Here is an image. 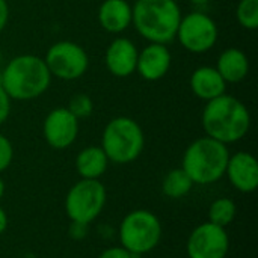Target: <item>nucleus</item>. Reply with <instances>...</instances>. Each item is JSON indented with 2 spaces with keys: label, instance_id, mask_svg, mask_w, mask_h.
<instances>
[{
  "label": "nucleus",
  "instance_id": "nucleus-21",
  "mask_svg": "<svg viewBox=\"0 0 258 258\" xmlns=\"http://www.w3.org/2000/svg\"><path fill=\"white\" fill-rule=\"evenodd\" d=\"M236 15L242 27L255 30L258 27V0H240Z\"/></svg>",
  "mask_w": 258,
  "mask_h": 258
},
{
  "label": "nucleus",
  "instance_id": "nucleus-12",
  "mask_svg": "<svg viewBox=\"0 0 258 258\" xmlns=\"http://www.w3.org/2000/svg\"><path fill=\"white\" fill-rule=\"evenodd\" d=\"M225 175L231 186L242 194H252L258 187L257 159L246 151H239L230 156Z\"/></svg>",
  "mask_w": 258,
  "mask_h": 258
},
{
  "label": "nucleus",
  "instance_id": "nucleus-24",
  "mask_svg": "<svg viewBox=\"0 0 258 258\" xmlns=\"http://www.w3.org/2000/svg\"><path fill=\"white\" fill-rule=\"evenodd\" d=\"M9 113H11V98L5 92L3 86L0 85V125L8 119Z\"/></svg>",
  "mask_w": 258,
  "mask_h": 258
},
{
  "label": "nucleus",
  "instance_id": "nucleus-4",
  "mask_svg": "<svg viewBox=\"0 0 258 258\" xmlns=\"http://www.w3.org/2000/svg\"><path fill=\"white\" fill-rule=\"evenodd\" d=\"M230 151L225 144L209 136L194 141L184 151L181 169L194 184H212L225 175Z\"/></svg>",
  "mask_w": 258,
  "mask_h": 258
},
{
  "label": "nucleus",
  "instance_id": "nucleus-7",
  "mask_svg": "<svg viewBox=\"0 0 258 258\" xmlns=\"http://www.w3.org/2000/svg\"><path fill=\"white\" fill-rule=\"evenodd\" d=\"M107 194L100 180L82 178L65 197V212L71 222L89 225L103 212Z\"/></svg>",
  "mask_w": 258,
  "mask_h": 258
},
{
  "label": "nucleus",
  "instance_id": "nucleus-9",
  "mask_svg": "<svg viewBox=\"0 0 258 258\" xmlns=\"http://www.w3.org/2000/svg\"><path fill=\"white\" fill-rule=\"evenodd\" d=\"M175 36L190 53H206L218 41V26L213 18L204 12H190L181 17Z\"/></svg>",
  "mask_w": 258,
  "mask_h": 258
},
{
  "label": "nucleus",
  "instance_id": "nucleus-29",
  "mask_svg": "<svg viewBox=\"0 0 258 258\" xmlns=\"http://www.w3.org/2000/svg\"><path fill=\"white\" fill-rule=\"evenodd\" d=\"M190 3H194V5H197V6H204V5H207L210 0H189Z\"/></svg>",
  "mask_w": 258,
  "mask_h": 258
},
{
  "label": "nucleus",
  "instance_id": "nucleus-17",
  "mask_svg": "<svg viewBox=\"0 0 258 258\" xmlns=\"http://www.w3.org/2000/svg\"><path fill=\"white\" fill-rule=\"evenodd\" d=\"M218 73L225 80V83L242 82L249 71V60L246 54L239 48H227L218 59Z\"/></svg>",
  "mask_w": 258,
  "mask_h": 258
},
{
  "label": "nucleus",
  "instance_id": "nucleus-20",
  "mask_svg": "<svg viewBox=\"0 0 258 258\" xmlns=\"http://www.w3.org/2000/svg\"><path fill=\"white\" fill-rule=\"evenodd\" d=\"M237 207L230 198H218L212 203L209 209V222L227 228L236 218Z\"/></svg>",
  "mask_w": 258,
  "mask_h": 258
},
{
  "label": "nucleus",
  "instance_id": "nucleus-13",
  "mask_svg": "<svg viewBox=\"0 0 258 258\" xmlns=\"http://www.w3.org/2000/svg\"><path fill=\"white\" fill-rule=\"evenodd\" d=\"M171 51L166 48V45L151 42L141 53H138L136 71L141 74L142 79L148 82H156L166 76L171 68Z\"/></svg>",
  "mask_w": 258,
  "mask_h": 258
},
{
  "label": "nucleus",
  "instance_id": "nucleus-6",
  "mask_svg": "<svg viewBox=\"0 0 258 258\" xmlns=\"http://www.w3.org/2000/svg\"><path fill=\"white\" fill-rule=\"evenodd\" d=\"M162 240V224L150 210H133L119 224V242L130 254L151 252Z\"/></svg>",
  "mask_w": 258,
  "mask_h": 258
},
{
  "label": "nucleus",
  "instance_id": "nucleus-11",
  "mask_svg": "<svg viewBox=\"0 0 258 258\" xmlns=\"http://www.w3.org/2000/svg\"><path fill=\"white\" fill-rule=\"evenodd\" d=\"M44 138L54 150H65L74 144L79 135V119L65 107L53 109L44 119Z\"/></svg>",
  "mask_w": 258,
  "mask_h": 258
},
{
  "label": "nucleus",
  "instance_id": "nucleus-25",
  "mask_svg": "<svg viewBox=\"0 0 258 258\" xmlns=\"http://www.w3.org/2000/svg\"><path fill=\"white\" fill-rule=\"evenodd\" d=\"M98 258H132V254L124 249L122 246H113V248H109L106 251H103Z\"/></svg>",
  "mask_w": 258,
  "mask_h": 258
},
{
  "label": "nucleus",
  "instance_id": "nucleus-22",
  "mask_svg": "<svg viewBox=\"0 0 258 258\" xmlns=\"http://www.w3.org/2000/svg\"><path fill=\"white\" fill-rule=\"evenodd\" d=\"M92 101L88 95L85 94H77L71 98L70 101V106H68V110L77 118H88L91 113H92Z\"/></svg>",
  "mask_w": 258,
  "mask_h": 258
},
{
  "label": "nucleus",
  "instance_id": "nucleus-10",
  "mask_svg": "<svg viewBox=\"0 0 258 258\" xmlns=\"http://www.w3.org/2000/svg\"><path fill=\"white\" fill-rule=\"evenodd\" d=\"M230 249V237L225 228L212 222L198 225L189 236L186 252L189 258H225Z\"/></svg>",
  "mask_w": 258,
  "mask_h": 258
},
{
  "label": "nucleus",
  "instance_id": "nucleus-8",
  "mask_svg": "<svg viewBox=\"0 0 258 258\" xmlns=\"http://www.w3.org/2000/svg\"><path fill=\"white\" fill-rule=\"evenodd\" d=\"M51 76L62 80H76L82 77L89 67V57L85 48L71 41L53 44L44 59Z\"/></svg>",
  "mask_w": 258,
  "mask_h": 258
},
{
  "label": "nucleus",
  "instance_id": "nucleus-23",
  "mask_svg": "<svg viewBox=\"0 0 258 258\" xmlns=\"http://www.w3.org/2000/svg\"><path fill=\"white\" fill-rule=\"evenodd\" d=\"M14 159V148L11 141L0 133V172L6 171Z\"/></svg>",
  "mask_w": 258,
  "mask_h": 258
},
{
  "label": "nucleus",
  "instance_id": "nucleus-30",
  "mask_svg": "<svg viewBox=\"0 0 258 258\" xmlns=\"http://www.w3.org/2000/svg\"><path fill=\"white\" fill-rule=\"evenodd\" d=\"M3 195H5V181H3V178L0 177V200L3 198Z\"/></svg>",
  "mask_w": 258,
  "mask_h": 258
},
{
  "label": "nucleus",
  "instance_id": "nucleus-27",
  "mask_svg": "<svg viewBox=\"0 0 258 258\" xmlns=\"http://www.w3.org/2000/svg\"><path fill=\"white\" fill-rule=\"evenodd\" d=\"M9 18V6L6 0H0V32L6 27Z\"/></svg>",
  "mask_w": 258,
  "mask_h": 258
},
{
  "label": "nucleus",
  "instance_id": "nucleus-31",
  "mask_svg": "<svg viewBox=\"0 0 258 258\" xmlns=\"http://www.w3.org/2000/svg\"><path fill=\"white\" fill-rule=\"evenodd\" d=\"M2 57H3V56H2V50H0V63H2Z\"/></svg>",
  "mask_w": 258,
  "mask_h": 258
},
{
  "label": "nucleus",
  "instance_id": "nucleus-2",
  "mask_svg": "<svg viewBox=\"0 0 258 258\" xmlns=\"http://www.w3.org/2000/svg\"><path fill=\"white\" fill-rule=\"evenodd\" d=\"M51 74L44 59L21 54L8 62L0 74V85L11 100L27 101L42 95L50 86Z\"/></svg>",
  "mask_w": 258,
  "mask_h": 258
},
{
  "label": "nucleus",
  "instance_id": "nucleus-15",
  "mask_svg": "<svg viewBox=\"0 0 258 258\" xmlns=\"http://www.w3.org/2000/svg\"><path fill=\"white\" fill-rule=\"evenodd\" d=\"M190 89L198 98L210 101L225 94L227 83L221 77L216 68L201 67V68H197L190 76Z\"/></svg>",
  "mask_w": 258,
  "mask_h": 258
},
{
  "label": "nucleus",
  "instance_id": "nucleus-28",
  "mask_svg": "<svg viewBox=\"0 0 258 258\" xmlns=\"http://www.w3.org/2000/svg\"><path fill=\"white\" fill-rule=\"evenodd\" d=\"M8 228V215L6 212L0 207V236L6 231Z\"/></svg>",
  "mask_w": 258,
  "mask_h": 258
},
{
  "label": "nucleus",
  "instance_id": "nucleus-16",
  "mask_svg": "<svg viewBox=\"0 0 258 258\" xmlns=\"http://www.w3.org/2000/svg\"><path fill=\"white\" fill-rule=\"evenodd\" d=\"M98 21L106 32L121 33L132 24V6L125 0H104L98 9Z\"/></svg>",
  "mask_w": 258,
  "mask_h": 258
},
{
  "label": "nucleus",
  "instance_id": "nucleus-26",
  "mask_svg": "<svg viewBox=\"0 0 258 258\" xmlns=\"http://www.w3.org/2000/svg\"><path fill=\"white\" fill-rule=\"evenodd\" d=\"M88 233V225L85 224H79V222H71L70 227V236L76 240H82Z\"/></svg>",
  "mask_w": 258,
  "mask_h": 258
},
{
  "label": "nucleus",
  "instance_id": "nucleus-18",
  "mask_svg": "<svg viewBox=\"0 0 258 258\" xmlns=\"http://www.w3.org/2000/svg\"><path fill=\"white\" fill-rule=\"evenodd\" d=\"M109 159L101 147H86L76 157V169L82 178L100 180L106 172Z\"/></svg>",
  "mask_w": 258,
  "mask_h": 258
},
{
  "label": "nucleus",
  "instance_id": "nucleus-5",
  "mask_svg": "<svg viewBox=\"0 0 258 258\" xmlns=\"http://www.w3.org/2000/svg\"><path fill=\"white\" fill-rule=\"evenodd\" d=\"M145 136L141 125L127 116H118L107 122L101 138V148L109 162L127 165L144 151Z\"/></svg>",
  "mask_w": 258,
  "mask_h": 258
},
{
  "label": "nucleus",
  "instance_id": "nucleus-14",
  "mask_svg": "<svg viewBox=\"0 0 258 258\" xmlns=\"http://www.w3.org/2000/svg\"><path fill=\"white\" fill-rule=\"evenodd\" d=\"M138 48L127 38H116L106 50V67L115 77H128L136 71Z\"/></svg>",
  "mask_w": 258,
  "mask_h": 258
},
{
  "label": "nucleus",
  "instance_id": "nucleus-1",
  "mask_svg": "<svg viewBox=\"0 0 258 258\" xmlns=\"http://www.w3.org/2000/svg\"><path fill=\"white\" fill-rule=\"evenodd\" d=\"M201 121L206 135L225 145L243 139L251 127L246 106L227 94L207 101Z\"/></svg>",
  "mask_w": 258,
  "mask_h": 258
},
{
  "label": "nucleus",
  "instance_id": "nucleus-3",
  "mask_svg": "<svg viewBox=\"0 0 258 258\" xmlns=\"http://www.w3.org/2000/svg\"><path fill=\"white\" fill-rule=\"evenodd\" d=\"M180 20L181 11L177 0H136L132 8V23L139 35L150 42H171Z\"/></svg>",
  "mask_w": 258,
  "mask_h": 258
},
{
  "label": "nucleus",
  "instance_id": "nucleus-19",
  "mask_svg": "<svg viewBox=\"0 0 258 258\" xmlns=\"http://www.w3.org/2000/svg\"><path fill=\"white\" fill-rule=\"evenodd\" d=\"M192 187H194V181L181 168L169 171L162 181V190L165 197L171 200H180L186 197L192 190Z\"/></svg>",
  "mask_w": 258,
  "mask_h": 258
}]
</instances>
